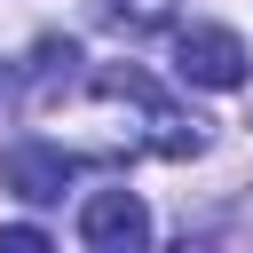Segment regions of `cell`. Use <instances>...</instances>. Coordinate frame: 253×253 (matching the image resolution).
I'll return each mask as SVG.
<instances>
[{
    "label": "cell",
    "instance_id": "6da1fadb",
    "mask_svg": "<svg viewBox=\"0 0 253 253\" xmlns=\"http://www.w3.org/2000/svg\"><path fill=\"white\" fill-rule=\"evenodd\" d=\"M95 87L142 111V126H150L142 142H150L158 158H198V150H206V119H190V111H174V103H166V95H158V87H150V79H142L134 63H103V71H95Z\"/></svg>",
    "mask_w": 253,
    "mask_h": 253
},
{
    "label": "cell",
    "instance_id": "7a4b0ae2",
    "mask_svg": "<svg viewBox=\"0 0 253 253\" xmlns=\"http://www.w3.org/2000/svg\"><path fill=\"white\" fill-rule=\"evenodd\" d=\"M245 71H253V55H245L237 32H221V24H182L174 32V79L229 95V87H245Z\"/></svg>",
    "mask_w": 253,
    "mask_h": 253
},
{
    "label": "cell",
    "instance_id": "3957f363",
    "mask_svg": "<svg viewBox=\"0 0 253 253\" xmlns=\"http://www.w3.org/2000/svg\"><path fill=\"white\" fill-rule=\"evenodd\" d=\"M79 245L87 253H142L150 245V213L134 190H87L79 198Z\"/></svg>",
    "mask_w": 253,
    "mask_h": 253
},
{
    "label": "cell",
    "instance_id": "277c9868",
    "mask_svg": "<svg viewBox=\"0 0 253 253\" xmlns=\"http://www.w3.org/2000/svg\"><path fill=\"white\" fill-rule=\"evenodd\" d=\"M71 174H79V158L55 150V142H8V158H0V182H8L24 206H55V198L71 190Z\"/></svg>",
    "mask_w": 253,
    "mask_h": 253
},
{
    "label": "cell",
    "instance_id": "5b68a950",
    "mask_svg": "<svg viewBox=\"0 0 253 253\" xmlns=\"http://www.w3.org/2000/svg\"><path fill=\"white\" fill-rule=\"evenodd\" d=\"M0 253H47V229L40 221H8L0 229Z\"/></svg>",
    "mask_w": 253,
    "mask_h": 253
}]
</instances>
